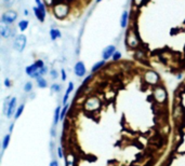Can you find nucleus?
<instances>
[{"label":"nucleus","mask_w":185,"mask_h":166,"mask_svg":"<svg viewBox=\"0 0 185 166\" xmlns=\"http://www.w3.org/2000/svg\"><path fill=\"white\" fill-rule=\"evenodd\" d=\"M172 135L160 72L115 55L97 63L62 121L64 166H159Z\"/></svg>","instance_id":"f257e3e1"},{"label":"nucleus","mask_w":185,"mask_h":166,"mask_svg":"<svg viewBox=\"0 0 185 166\" xmlns=\"http://www.w3.org/2000/svg\"><path fill=\"white\" fill-rule=\"evenodd\" d=\"M127 56L161 74L185 76V0H130Z\"/></svg>","instance_id":"f03ea898"},{"label":"nucleus","mask_w":185,"mask_h":166,"mask_svg":"<svg viewBox=\"0 0 185 166\" xmlns=\"http://www.w3.org/2000/svg\"><path fill=\"white\" fill-rule=\"evenodd\" d=\"M171 119L170 147L159 166H185V76L171 93Z\"/></svg>","instance_id":"7ed1b4c3"},{"label":"nucleus","mask_w":185,"mask_h":166,"mask_svg":"<svg viewBox=\"0 0 185 166\" xmlns=\"http://www.w3.org/2000/svg\"><path fill=\"white\" fill-rule=\"evenodd\" d=\"M47 14L58 25H72L80 20L95 0H41Z\"/></svg>","instance_id":"20e7f679"},{"label":"nucleus","mask_w":185,"mask_h":166,"mask_svg":"<svg viewBox=\"0 0 185 166\" xmlns=\"http://www.w3.org/2000/svg\"><path fill=\"white\" fill-rule=\"evenodd\" d=\"M15 111H17V98L13 97V98L9 101L8 110H7V117L11 118L12 115H14Z\"/></svg>","instance_id":"39448f33"},{"label":"nucleus","mask_w":185,"mask_h":166,"mask_svg":"<svg viewBox=\"0 0 185 166\" xmlns=\"http://www.w3.org/2000/svg\"><path fill=\"white\" fill-rule=\"evenodd\" d=\"M61 106H58L56 109L54 110V115H53V126H56L59 124V122L61 121Z\"/></svg>","instance_id":"423d86ee"},{"label":"nucleus","mask_w":185,"mask_h":166,"mask_svg":"<svg viewBox=\"0 0 185 166\" xmlns=\"http://www.w3.org/2000/svg\"><path fill=\"white\" fill-rule=\"evenodd\" d=\"M75 72H76L77 76L79 77H82L84 74H86V68H84L83 64L82 63H79L76 65V68H75Z\"/></svg>","instance_id":"0eeeda50"},{"label":"nucleus","mask_w":185,"mask_h":166,"mask_svg":"<svg viewBox=\"0 0 185 166\" xmlns=\"http://www.w3.org/2000/svg\"><path fill=\"white\" fill-rule=\"evenodd\" d=\"M10 140H11V134L9 133L8 135H6L3 137V140H2V145H1V149L2 152H4L7 150V148L9 147V144H10Z\"/></svg>","instance_id":"6e6552de"},{"label":"nucleus","mask_w":185,"mask_h":166,"mask_svg":"<svg viewBox=\"0 0 185 166\" xmlns=\"http://www.w3.org/2000/svg\"><path fill=\"white\" fill-rule=\"evenodd\" d=\"M73 90H74V84H73L72 82H69V85H68L67 90H66L65 96H64V99H63V104L64 105L68 104L67 103V101H68V97H69V94H70V92H72Z\"/></svg>","instance_id":"1a4fd4ad"},{"label":"nucleus","mask_w":185,"mask_h":166,"mask_svg":"<svg viewBox=\"0 0 185 166\" xmlns=\"http://www.w3.org/2000/svg\"><path fill=\"white\" fill-rule=\"evenodd\" d=\"M23 111H24V105H20V106L17 108V111H15V113H14V119L15 120H17L21 115H22Z\"/></svg>","instance_id":"9d476101"},{"label":"nucleus","mask_w":185,"mask_h":166,"mask_svg":"<svg viewBox=\"0 0 185 166\" xmlns=\"http://www.w3.org/2000/svg\"><path fill=\"white\" fill-rule=\"evenodd\" d=\"M56 151H58V156L60 159H64V153H63V149H62L61 146H59L58 149H56Z\"/></svg>","instance_id":"9b49d317"},{"label":"nucleus","mask_w":185,"mask_h":166,"mask_svg":"<svg viewBox=\"0 0 185 166\" xmlns=\"http://www.w3.org/2000/svg\"><path fill=\"white\" fill-rule=\"evenodd\" d=\"M55 128H56V126H53V125H52V128H51V136H52V137H55V136H56Z\"/></svg>","instance_id":"f8f14e48"},{"label":"nucleus","mask_w":185,"mask_h":166,"mask_svg":"<svg viewBox=\"0 0 185 166\" xmlns=\"http://www.w3.org/2000/svg\"><path fill=\"white\" fill-rule=\"evenodd\" d=\"M49 166H60V164H59V161H56V160H52L51 162H50Z\"/></svg>","instance_id":"ddd939ff"},{"label":"nucleus","mask_w":185,"mask_h":166,"mask_svg":"<svg viewBox=\"0 0 185 166\" xmlns=\"http://www.w3.org/2000/svg\"><path fill=\"white\" fill-rule=\"evenodd\" d=\"M13 128H14V123H12V124H11L10 125V127H9V133H12V132H13Z\"/></svg>","instance_id":"4468645a"},{"label":"nucleus","mask_w":185,"mask_h":166,"mask_svg":"<svg viewBox=\"0 0 185 166\" xmlns=\"http://www.w3.org/2000/svg\"><path fill=\"white\" fill-rule=\"evenodd\" d=\"M39 85L40 86H45V85H47V84H45V80H40L39 81Z\"/></svg>","instance_id":"2eb2a0df"},{"label":"nucleus","mask_w":185,"mask_h":166,"mask_svg":"<svg viewBox=\"0 0 185 166\" xmlns=\"http://www.w3.org/2000/svg\"><path fill=\"white\" fill-rule=\"evenodd\" d=\"M31 83H27V85H25V90H26V91H29V90H31Z\"/></svg>","instance_id":"dca6fc26"}]
</instances>
